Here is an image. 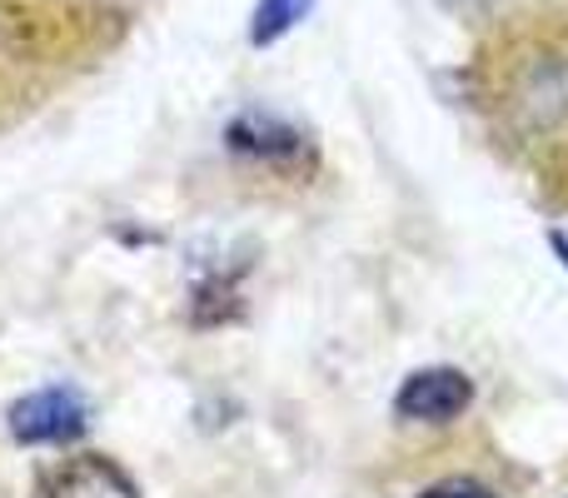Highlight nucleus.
<instances>
[{
	"instance_id": "423d86ee",
	"label": "nucleus",
	"mask_w": 568,
	"mask_h": 498,
	"mask_svg": "<svg viewBox=\"0 0 568 498\" xmlns=\"http://www.w3.org/2000/svg\"><path fill=\"white\" fill-rule=\"evenodd\" d=\"M310 10H314V0H260L255 26H250V40H255V45H275V40L290 35Z\"/></svg>"
},
{
	"instance_id": "7ed1b4c3",
	"label": "nucleus",
	"mask_w": 568,
	"mask_h": 498,
	"mask_svg": "<svg viewBox=\"0 0 568 498\" xmlns=\"http://www.w3.org/2000/svg\"><path fill=\"white\" fill-rule=\"evenodd\" d=\"M90 404L75 389H36L20 404H10V434L20 444H65L85 434Z\"/></svg>"
},
{
	"instance_id": "0eeeda50",
	"label": "nucleus",
	"mask_w": 568,
	"mask_h": 498,
	"mask_svg": "<svg viewBox=\"0 0 568 498\" xmlns=\"http://www.w3.org/2000/svg\"><path fill=\"white\" fill-rule=\"evenodd\" d=\"M419 498H499V494L479 479H444V484H434V489H424Z\"/></svg>"
},
{
	"instance_id": "f03ea898",
	"label": "nucleus",
	"mask_w": 568,
	"mask_h": 498,
	"mask_svg": "<svg viewBox=\"0 0 568 498\" xmlns=\"http://www.w3.org/2000/svg\"><path fill=\"white\" fill-rule=\"evenodd\" d=\"M474 404V384L464 369L449 364H434L404 379V389L394 394V414L409 424H454L464 409Z\"/></svg>"
},
{
	"instance_id": "f257e3e1",
	"label": "nucleus",
	"mask_w": 568,
	"mask_h": 498,
	"mask_svg": "<svg viewBox=\"0 0 568 498\" xmlns=\"http://www.w3.org/2000/svg\"><path fill=\"white\" fill-rule=\"evenodd\" d=\"M509 115L529 140H549L559 125H568V55H539L519 70Z\"/></svg>"
},
{
	"instance_id": "39448f33",
	"label": "nucleus",
	"mask_w": 568,
	"mask_h": 498,
	"mask_svg": "<svg viewBox=\"0 0 568 498\" xmlns=\"http://www.w3.org/2000/svg\"><path fill=\"white\" fill-rule=\"evenodd\" d=\"M50 498H140V489L115 459L80 454L50 479Z\"/></svg>"
},
{
	"instance_id": "20e7f679",
	"label": "nucleus",
	"mask_w": 568,
	"mask_h": 498,
	"mask_svg": "<svg viewBox=\"0 0 568 498\" xmlns=\"http://www.w3.org/2000/svg\"><path fill=\"white\" fill-rule=\"evenodd\" d=\"M230 150L245 160H265V165H290V160L304 155V135L280 115H260V110H245V115L230 120L225 130Z\"/></svg>"
},
{
	"instance_id": "6e6552de",
	"label": "nucleus",
	"mask_w": 568,
	"mask_h": 498,
	"mask_svg": "<svg viewBox=\"0 0 568 498\" xmlns=\"http://www.w3.org/2000/svg\"><path fill=\"white\" fill-rule=\"evenodd\" d=\"M549 245H554V254H559V260H564V270H568V235H559V230H554V235H549Z\"/></svg>"
}]
</instances>
